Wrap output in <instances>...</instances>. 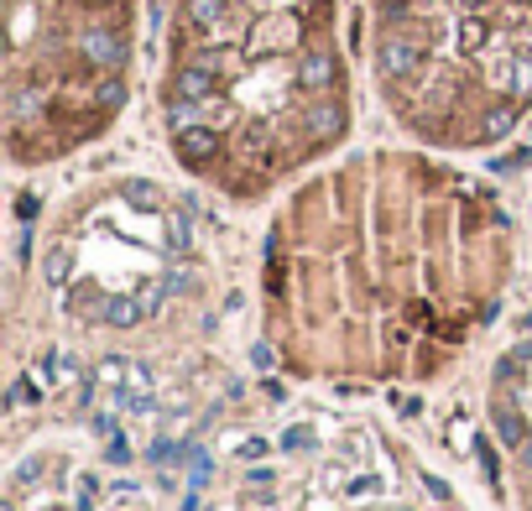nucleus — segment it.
<instances>
[{
	"label": "nucleus",
	"instance_id": "1",
	"mask_svg": "<svg viewBox=\"0 0 532 511\" xmlns=\"http://www.w3.org/2000/svg\"><path fill=\"white\" fill-rule=\"evenodd\" d=\"M178 172L261 204L340 151H490L532 115V0H162Z\"/></svg>",
	"mask_w": 532,
	"mask_h": 511
},
{
	"label": "nucleus",
	"instance_id": "2",
	"mask_svg": "<svg viewBox=\"0 0 532 511\" xmlns=\"http://www.w3.org/2000/svg\"><path fill=\"white\" fill-rule=\"evenodd\" d=\"M496 193L449 151L365 141L303 172L266 230L261 329L303 381H428L507 287Z\"/></svg>",
	"mask_w": 532,
	"mask_h": 511
},
{
	"label": "nucleus",
	"instance_id": "3",
	"mask_svg": "<svg viewBox=\"0 0 532 511\" xmlns=\"http://www.w3.org/2000/svg\"><path fill=\"white\" fill-rule=\"evenodd\" d=\"M136 5L141 0H11L5 151L16 168L63 162L121 121Z\"/></svg>",
	"mask_w": 532,
	"mask_h": 511
}]
</instances>
